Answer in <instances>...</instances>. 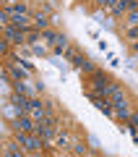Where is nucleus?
<instances>
[{
    "label": "nucleus",
    "instance_id": "20e7f679",
    "mask_svg": "<svg viewBox=\"0 0 138 157\" xmlns=\"http://www.w3.org/2000/svg\"><path fill=\"white\" fill-rule=\"evenodd\" d=\"M110 84H112V81H110L107 73H102V71H94V73H91V86H94L96 94H104V89H107Z\"/></svg>",
    "mask_w": 138,
    "mask_h": 157
},
{
    "label": "nucleus",
    "instance_id": "ddd939ff",
    "mask_svg": "<svg viewBox=\"0 0 138 157\" xmlns=\"http://www.w3.org/2000/svg\"><path fill=\"white\" fill-rule=\"evenodd\" d=\"M128 123H130V128H133V131H138V113H133V115L128 118Z\"/></svg>",
    "mask_w": 138,
    "mask_h": 157
},
{
    "label": "nucleus",
    "instance_id": "423d86ee",
    "mask_svg": "<svg viewBox=\"0 0 138 157\" xmlns=\"http://www.w3.org/2000/svg\"><path fill=\"white\" fill-rule=\"evenodd\" d=\"M37 134L42 136L44 141H52V139H55V134H57V131H55V123H47V121L37 123Z\"/></svg>",
    "mask_w": 138,
    "mask_h": 157
},
{
    "label": "nucleus",
    "instance_id": "1a4fd4ad",
    "mask_svg": "<svg viewBox=\"0 0 138 157\" xmlns=\"http://www.w3.org/2000/svg\"><path fill=\"white\" fill-rule=\"evenodd\" d=\"M13 92H21V94H26V97H31V92H29V86H26V81H13Z\"/></svg>",
    "mask_w": 138,
    "mask_h": 157
},
{
    "label": "nucleus",
    "instance_id": "f257e3e1",
    "mask_svg": "<svg viewBox=\"0 0 138 157\" xmlns=\"http://www.w3.org/2000/svg\"><path fill=\"white\" fill-rule=\"evenodd\" d=\"M16 141L26 152H39V149H42V144H44V139L37 134V131H16Z\"/></svg>",
    "mask_w": 138,
    "mask_h": 157
},
{
    "label": "nucleus",
    "instance_id": "f3484780",
    "mask_svg": "<svg viewBox=\"0 0 138 157\" xmlns=\"http://www.w3.org/2000/svg\"><path fill=\"white\" fill-rule=\"evenodd\" d=\"M73 155H86V147H78L76 144V147H73Z\"/></svg>",
    "mask_w": 138,
    "mask_h": 157
},
{
    "label": "nucleus",
    "instance_id": "9d476101",
    "mask_svg": "<svg viewBox=\"0 0 138 157\" xmlns=\"http://www.w3.org/2000/svg\"><path fill=\"white\" fill-rule=\"evenodd\" d=\"M63 50H68V39L63 37V34H57V39H55V52H63Z\"/></svg>",
    "mask_w": 138,
    "mask_h": 157
},
{
    "label": "nucleus",
    "instance_id": "dca6fc26",
    "mask_svg": "<svg viewBox=\"0 0 138 157\" xmlns=\"http://www.w3.org/2000/svg\"><path fill=\"white\" fill-rule=\"evenodd\" d=\"M94 3H96L99 8H110V6H112V0H94Z\"/></svg>",
    "mask_w": 138,
    "mask_h": 157
},
{
    "label": "nucleus",
    "instance_id": "2eb2a0df",
    "mask_svg": "<svg viewBox=\"0 0 138 157\" xmlns=\"http://www.w3.org/2000/svg\"><path fill=\"white\" fill-rule=\"evenodd\" d=\"M57 144H60V147H68V144H71V139L63 134V136H57Z\"/></svg>",
    "mask_w": 138,
    "mask_h": 157
},
{
    "label": "nucleus",
    "instance_id": "9b49d317",
    "mask_svg": "<svg viewBox=\"0 0 138 157\" xmlns=\"http://www.w3.org/2000/svg\"><path fill=\"white\" fill-rule=\"evenodd\" d=\"M39 39H42V42H55L57 34H55V32H47V29H44V32L39 34Z\"/></svg>",
    "mask_w": 138,
    "mask_h": 157
},
{
    "label": "nucleus",
    "instance_id": "0eeeda50",
    "mask_svg": "<svg viewBox=\"0 0 138 157\" xmlns=\"http://www.w3.org/2000/svg\"><path fill=\"white\" fill-rule=\"evenodd\" d=\"M8 73L13 76V81H24V78L29 76V68L26 66H11V68H8Z\"/></svg>",
    "mask_w": 138,
    "mask_h": 157
},
{
    "label": "nucleus",
    "instance_id": "f8f14e48",
    "mask_svg": "<svg viewBox=\"0 0 138 157\" xmlns=\"http://www.w3.org/2000/svg\"><path fill=\"white\" fill-rule=\"evenodd\" d=\"M18 144V141H16ZM16 144H5V155H11V157H21V149H16Z\"/></svg>",
    "mask_w": 138,
    "mask_h": 157
},
{
    "label": "nucleus",
    "instance_id": "6e6552de",
    "mask_svg": "<svg viewBox=\"0 0 138 157\" xmlns=\"http://www.w3.org/2000/svg\"><path fill=\"white\" fill-rule=\"evenodd\" d=\"M104 97H107L110 102H115L117 97H122V89H120V84H110V86L104 89Z\"/></svg>",
    "mask_w": 138,
    "mask_h": 157
},
{
    "label": "nucleus",
    "instance_id": "7ed1b4c3",
    "mask_svg": "<svg viewBox=\"0 0 138 157\" xmlns=\"http://www.w3.org/2000/svg\"><path fill=\"white\" fill-rule=\"evenodd\" d=\"M47 113H50V107H47V105H42V102H39L37 97H31V105H29V113H26V115H31L34 121L39 123V121H44V118H47Z\"/></svg>",
    "mask_w": 138,
    "mask_h": 157
},
{
    "label": "nucleus",
    "instance_id": "39448f33",
    "mask_svg": "<svg viewBox=\"0 0 138 157\" xmlns=\"http://www.w3.org/2000/svg\"><path fill=\"white\" fill-rule=\"evenodd\" d=\"M11 105L16 107V113H29V105H31V97L21 94V92H13V94H11Z\"/></svg>",
    "mask_w": 138,
    "mask_h": 157
},
{
    "label": "nucleus",
    "instance_id": "f03ea898",
    "mask_svg": "<svg viewBox=\"0 0 138 157\" xmlns=\"http://www.w3.org/2000/svg\"><path fill=\"white\" fill-rule=\"evenodd\" d=\"M112 115H115L117 121H128V118L133 115V113H130V107H128L125 94H122V97H117V100L112 102Z\"/></svg>",
    "mask_w": 138,
    "mask_h": 157
},
{
    "label": "nucleus",
    "instance_id": "4468645a",
    "mask_svg": "<svg viewBox=\"0 0 138 157\" xmlns=\"http://www.w3.org/2000/svg\"><path fill=\"white\" fill-rule=\"evenodd\" d=\"M34 26H37V29H47V21H44L42 16H37V18H34Z\"/></svg>",
    "mask_w": 138,
    "mask_h": 157
}]
</instances>
